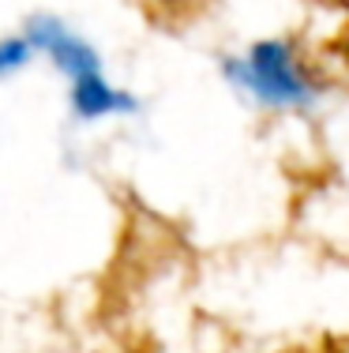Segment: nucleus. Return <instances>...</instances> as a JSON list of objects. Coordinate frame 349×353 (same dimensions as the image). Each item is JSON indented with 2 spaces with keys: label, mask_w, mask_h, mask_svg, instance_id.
I'll use <instances>...</instances> for the list:
<instances>
[]
</instances>
